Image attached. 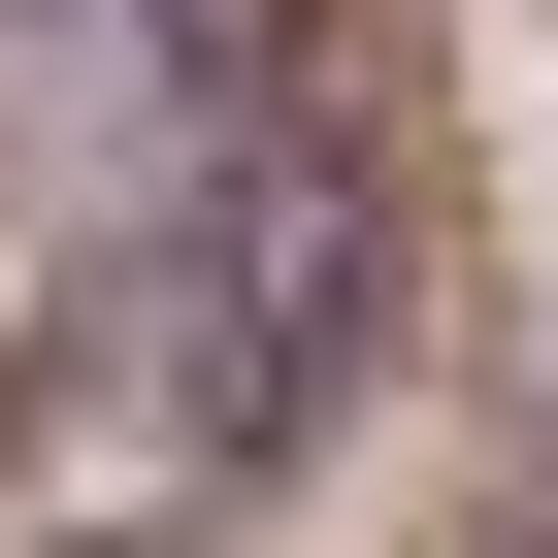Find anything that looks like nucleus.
<instances>
[{
    "label": "nucleus",
    "instance_id": "nucleus-1",
    "mask_svg": "<svg viewBox=\"0 0 558 558\" xmlns=\"http://www.w3.org/2000/svg\"><path fill=\"white\" fill-rule=\"evenodd\" d=\"M329 427H296V362L230 329V263L132 197L66 296H34V362H0V493H34V558H197V525H263Z\"/></svg>",
    "mask_w": 558,
    "mask_h": 558
},
{
    "label": "nucleus",
    "instance_id": "nucleus-2",
    "mask_svg": "<svg viewBox=\"0 0 558 558\" xmlns=\"http://www.w3.org/2000/svg\"><path fill=\"white\" fill-rule=\"evenodd\" d=\"M165 230L230 263V329L296 362V427H362V395H395V296H427V230H395V165H362L329 99H230V132L165 165Z\"/></svg>",
    "mask_w": 558,
    "mask_h": 558
},
{
    "label": "nucleus",
    "instance_id": "nucleus-3",
    "mask_svg": "<svg viewBox=\"0 0 558 558\" xmlns=\"http://www.w3.org/2000/svg\"><path fill=\"white\" fill-rule=\"evenodd\" d=\"M296 34H329V0H132V66L230 132V99H296Z\"/></svg>",
    "mask_w": 558,
    "mask_h": 558
}]
</instances>
